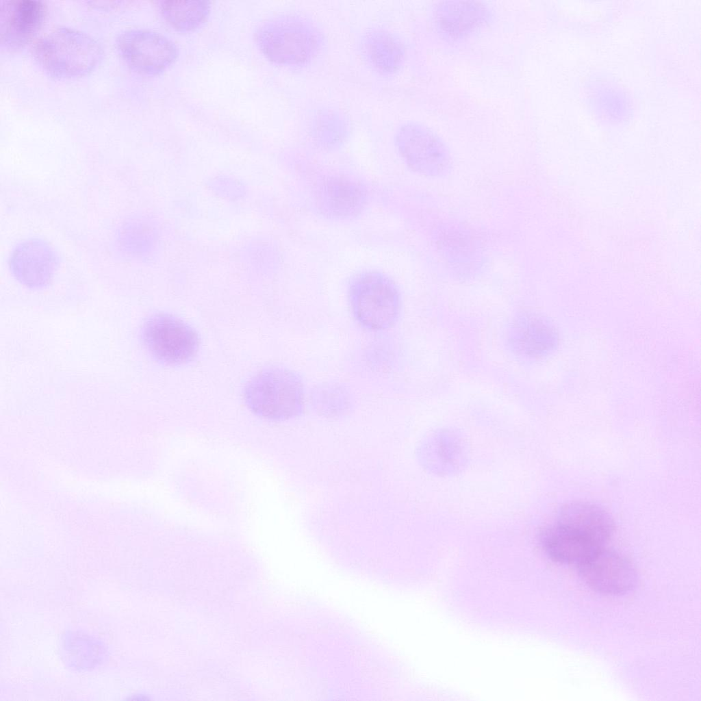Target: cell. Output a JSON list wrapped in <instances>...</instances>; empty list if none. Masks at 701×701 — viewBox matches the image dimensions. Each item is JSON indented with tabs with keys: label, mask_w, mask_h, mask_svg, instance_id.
I'll return each mask as SVG.
<instances>
[{
	"label": "cell",
	"mask_w": 701,
	"mask_h": 701,
	"mask_svg": "<svg viewBox=\"0 0 701 701\" xmlns=\"http://www.w3.org/2000/svg\"><path fill=\"white\" fill-rule=\"evenodd\" d=\"M118 50L125 62L143 74L159 73L176 59L174 43L164 36L150 30L132 29L119 34Z\"/></svg>",
	"instance_id": "52a82bcc"
},
{
	"label": "cell",
	"mask_w": 701,
	"mask_h": 701,
	"mask_svg": "<svg viewBox=\"0 0 701 701\" xmlns=\"http://www.w3.org/2000/svg\"><path fill=\"white\" fill-rule=\"evenodd\" d=\"M395 144L407 165L419 174L439 177L451 169L448 146L426 125L417 122L404 123L396 131Z\"/></svg>",
	"instance_id": "8992f818"
},
{
	"label": "cell",
	"mask_w": 701,
	"mask_h": 701,
	"mask_svg": "<svg viewBox=\"0 0 701 701\" xmlns=\"http://www.w3.org/2000/svg\"><path fill=\"white\" fill-rule=\"evenodd\" d=\"M555 522L574 535L601 547H604L615 530L613 520L607 511L583 501L570 502L563 506Z\"/></svg>",
	"instance_id": "7c38bea8"
},
{
	"label": "cell",
	"mask_w": 701,
	"mask_h": 701,
	"mask_svg": "<svg viewBox=\"0 0 701 701\" xmlns=\"http://www.w3.org/2000/svg\"><path fill=\"white\" fill-rule=\"evenodd\" d=\"M316 139L324 146H339L346 136V127L338 114L325 113L316 120L314 129Z\"/></svg>",
	"instance_id": "ac0fdd59"
},
{
	"label": "cell",
	"mask_w": 701,
	"mask_h": 701,
	"mask_svg": "<svg viewBox=\"0 0 701 701\" xmlns=\"http://www.w3.org/2000/svg\"><path fill=\"white\" fill-rule=\"evenodd\" d=\"M583 581L593 590L606 595H622L637 582L633 564L624 556L605 547L577 565Z\"/></svg>",
	"instance_id": "ba28073f"
},
{
	"label": "cell",
	"mask_w": 701,
	"mask_h": 701,
	"mask_svg": "<svg viewBox=\"0 0 701 701\" xmlns=\"http://www.w3.org/2000/svg\"><path fill=\"white\" fill-rule=\"evenodd\" d=\"M491 18L487 5L470 0L439 1L433 14L437 34L451 42L464 40L476 33L488 24Z\"/></svg>",
	"instance_id": "30bf717a"
},
{
	"label": "cell",
	"mask_w": 701,
	"mask_h": 701,
	"mask_svg": "<svg viewBox=\"0 0 701 701\" xmlns=\"http://www.w3.org/2000/svg\"><path fill=\"white\" fill-rule=\"evenodd\" d=\"M364 44L368 59L379 71L394 73L402 65L405 48L392 34L385 31H372L365 38Z\"/></svg>",
	"instance_id": "9a60e30c"
},
{
	"label": "cell",
	"mask_w": 701,
	"mask_h": 701,
	"mask_svg": "<svg viewBox=\"0 0 701 701\" xmlns=\"http://www.w3.org/2000/svg\"><path fill=\"white\" fill-rule=\"evenodd\" d=\"M261 50L271 61L300 65L316 55L321 43L320 32L306 18L285 14L261 25L256 34Z\"/></svg>",
	"instance_id": "277c9868"
},
{
	"label": "cell",
	"mask_w": 701,
	"mask_h": 701,
	"mask_svg": "<svg viewBox=\"0 0 701 701\" xmlns=\"http://www.w3.org/2000/svg\"><path fill=\"white\" fill-rule=\"evenodd\" d=\"M348 298L353 316L366 329H387L399 318L402 301L398 288L382 272L365 271L355 275L349 282Z\"/></svg>",
	"instance_id": "3957f363"
},
{
	"label": "cell",
	"mask_w": 701,
	"mask_h": 701,
	"mask_svg": "<svg viewBox=\"0 0 701 701\" xmlns=\"http://www.w3.org/2000/svg\"><path fill=\"white\" fill-rule=\"evenodd\" d=\"M34 53L39 64L51 75L73 77L93 70L103 57V48L90 34L60 27L40 37Z\"/></svg>",
	"instance_id": "6da1fadb"
},
{
	"label": "cell",
	"mask_w": 701,
	"mask_h": 701,
	"mask_svg": "<svg viewBox=\"0 0 701 701\" xmlns=\"http://www.w3.org/2000/svg\"><path fill=\"white\" fill-rule=\"evenodd\" d=\"M59 266L54 248L45 240L31 238L21 242L12 251L10 270L22 285L40 289L52 281Z\"/></svg>",
	"instance_id": "9c48e42d"
},
{
	"label": "cell",
	"mask_w": 701,
	"mask_h": 701,
	"mask_svg": "<svg viewBox=\"0 0 701 701\" xmlns=\"http://www.w3.org/2000/svg\"><path fill=\"white\" fill-rule=\"evenodd\" d=\"M311 401L315 409L326 416H340L350 407L352 400L348 390L341 384L324 383L314 388Z\"/></svg>",
	"instance_id": "e0dca14e"
},
{
	"label": "cell",
	"mask_w": 701,
	"mask_h": 701,
	"mask_svg": "<svg viewBox=\"0 0 701 701\" xmlns=\"http://www.w3.org/2000/svg\"><path fill=\"white\" fill-rule=\"evenodd\" d=\"M316 195L320 212L335 219L357 216L367 200L366 188L358 181L344 176L327 178L319 186Z\"/></svg>",
	"instance_id": "4fadbf2b"
},
{
	"label": "cell",
	"mask_w": 701,
	"mask_h": 701,
	"mask_svg": "<svg viewBox=\"0 0 701 701\" xmlns=\"http://www.w3.org/2000/svg\"><path fill=\"white\" fill-rule=\"evenodd\" d=\"M141 339L151 356L166 365L188 362L199 348L196 331L182 320L164 313L152 315L144 321Z\"/></svg>",
	"instance_id": "5b68a950"
},
{
	"label": "cell",
	"mask_w": 701,
	"mask_h": 701,
	"mask_svg": "<svg viewBox=\"0 0 701 701\" xmlns=\"http://www.w3.org/2000/svg\"><path fill=\"white\" fill-rule=\"evenodd\" d=\"M508 341L518 355L537 358L554 349L557 337L554 327L544 318L533 312H523L513 320Z\"/></svg>",
	"instance_id": "5bb4252c"
},
{
	"label": "cell",
	"mask_w": 701,
	"mask_h": 701,
	"mask_svg": "<svg viewBox=\"0 0 701 701\" xmlns=\"http://www.w3.org/2000/svg\"><path fill=\"white\" fill-rule=\"evenodd\" d=\"M45 5L38 0H5L0 4V42L8 51L22 48L40 27Z\"/></svg>",
	"instance_id": "8fae6325"
},
{
	"label": "cell",
	"mask_w": 701,
	"mask_h": 701,
	"mask_svg": "<svg viewBox=\"0 0 701 701\" xmlns=\"http://www.w3.org/2000/svg\"><path fill=\"white\" fill-rule=\"evenodd\" d=\"M166 21L180 31H189L201 26L207 18L210 3L202 0H169L161 2Z\"/></svg>",
	"instance_id": "2e32d148"
},
{
	"label": "cell",
	"mask_w": 701,
	"mask_h": 701,
	"mask_svg": "<svg viewBox=\"0 0 701 701\" xmlns=\"http://www.w3.org/2000/svg\"><path fill=\"white\" fill-rule=\"evenodd\" d=\"M244 401L256 415L275 421L292 419L302 414L305 387L301 377L283 367L264 369L246 384Z\"/></svg>",
	"instance_id": "7a4b0ae2"
}]
</instances>
